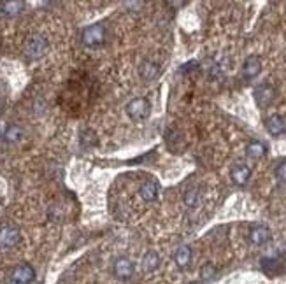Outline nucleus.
Instances as JSON below:
<instances>
[{
  "instance_id": "obj_1",
  "label": "nucleus",
  "mask_w": 286,
  "mask_h": 284,
  "mask_svg": "<svg viewBox=\"0 0 286 284\" xmlns=\"http://www.w3.org/2000/svg\"><path fill=\"white\" fill-rule=\"evenodd\" d=\"M48 49H50V42H48L46 37L40 34L30 35L25 42V55H27V58H30V60L42 58L48 53Z\"/></svg>"
},
{
  "instance_id": "obj_2",
  "label": "nucleus",
  "mask_w": 286,
  "mask_h": 284,
  "mask_svg": "<svg viewBox=\"0 0 286 284\" xmlns=\"http://www.w3.org/2000/svg\"><path fill=\"white\" fill-rule=\"evenodd\" d=\"M105 37H107V32H105V27L102 23H95V25H90L83 30V35H81V39H83V44L88 48H97V46H102L105 40Z\"/></svg>"
},
{
  "instance_id": "obj_3",
  "label": "nucleus",
  "mask_w": 286,
  "mask_h": 284,
  "mask_svg": "<svg viewBox=\"0 0 286 284\" xmlns=\"http://www.w3.org/2000/svg\"><path fill=\"white\" fill-rule=\"evenodd\" d=\"M149 113H151V104L142 97L134 98V100L126 105V114H128V118L134 119V121H144V119L149 116Z\"/></svg>"
},
{
  "instance_id": "obj_4",
  "label": "nucleus",
  "mask_w": 286,
  "mask_h": 284,
  "mask_svg": "<svg viewBox=\"0 0 286 284\" xmlns=\"http://www.w3.org/2000/svg\"><path fill=\"white\" fill-rule=\"evenodd\" d=\"M21 241V233L19 230L13 225H4L0 226V249L9 251L16 248Z\"/></svg>"
},
{
  "instance_id": "obj_5",
  "label": "nucleus",
  "mask_w": 286,
  "mask_h": 284,
  "mask_svg": "<svg viewBox=\"0 0 286 284\" xmlns=\"http://www.w3.org/2000/svg\"><path fill=\"white\" fill-rule=\"evenodd\" d=\"M261 270H263L267 275H274L281 274L286 270V254H277V256H269V258H263L261 260Z\"/></svg>"
},
{
  "instance_id": "obj_6",
  "label": "nucleus",
  "mask_w": 286,
  "mask_h": 284,
  "mask_svg": "<svg viewBox=\"0 0 286 284\" xmlns=\"http://www.w3.org/2000/svg\"><path fill=\"white\" fill-rule=\"evenodd\" d=\"M35 279V270L28 263H21V265L14 267L11 272V284H32Z\"/></svg>"
},
{
  "instance_id": "obj_7",
  "label": "nucleus",
  "mask_w": 286,
  "mask_h": 284,
  "mask_svg": "<svg viewBox=\"0 0 286 284\" xmlns=\"http://www.w3.org/2000/svg\"><path fill=\"white\" fill-rule=\"evenodd\" d=\"M272 238V233L269 230V226L265 225H253L248 232V241L253 246H263Z\"/></svg>"
},
{
  "instance_id": "obj_8",
  "label": "nucleus",
  "mask_w": 286,
  "mask_h": 284,
  "mask_svg": "<svg viewBox=\"0 0 286 284\" xmlns=\"http://www.w3.org/2000/svg\"><path fill=\"white\" fill-rule=\"evenodd\" d=\"M114 275L121 281H128L130 277L134 275V263L128 258L121 256L114 261Z\"/></svg>"
},
{
  "instance_id": "obj_9",
  "label": "nucleus",
  "mask_w": 286,
  "mask_h": 284,
  "mask_svg": "<svg viewBox=\"0 0 286 284\" xmlns=\"http://www.w3.org/2000/svg\"><path fill=\"white\" fill-rule=\"evenodd\" d=\"M274 97H276V90L272 84L263 83L255 90V100L260 107H267L274 100Z\"/></svg>"
},
{
  "instance_id": "obj_10",
  "label": "nucleus",
  "mask_w": 286,
  "mask_h": 284,
  "mask_svg": "<svg viewBox=\"0 0 286 284\" xmlns=\"http://www.w3.org/2000/svg\"><path fill=\"white\" fill-rule=\"evenodd\" d=\"M158 193H160V186L153 179L144 181L141 184V188H139V195H141V199L144 202H155L158 199Z\"/></svg>"
},
{
  "instance_id": "obj_11",
  "label": "nucleus",
  "mask_w": 286,
  "mask_h": 284,
  "mask_svg": "<svg viewBox=\"0 0 286 284\" xmlns=\"http://www.w3.org/2000/svg\"><path fill=\"white\" fill-rule=\"evenodd\" d=\"M261 72V60L258 56H248L243 65V76L246 79H255Z\"/></svg>"
},
{
  "instance_id": "obj_12",
  "label": "nucleus",
  "mask_w": 286,
  "mask_h": 284,
  "mask_svg": "<svg viewBox=\"0 0 286 284\" xmlns=\"http://www.w3.org/2000/svg\"><path fill=\"white\" fill-rule=\"evenodd\" d=\"M230 178L237 186H244V184L249 183V178H251V168H249L248 165L239 163V165H235L234 168H232Z\"/></svg>"
},
{
  "instance_id": "obj_13",
  "label": "nucleus",
  "mask_w": 286,
  "mask_h": 284,
  "mask_svg": "<svg viewBox=\"0 0 286 284\" xmlns=\"http://www.w3.org/2000/svg\"><path fill=\"white\" fill-rule=\"evenodd\" d=\"M265 126H267V132L274 137H277V135H283L286 132V121L283 118L279 116V114H272L271 118L265 121Z\"/></svg>"
},
{
  "instance_id": "obj_14",
  "label": "nucleus",
  "mask_w": 286,
  "mask_h": 284,
  "mask_svg": "<svg viewBox=\"0 0 286 284\" xmlns=\"http://www.w3.org/2000/svg\"><path fill=\"white\" fill-rule=\"evenodd\" d=\"M25 2L21 0H9V2H0V14L7 16V18H14L19 12H23Z\"/></svg>"
},
{
  "instance_id": "obj_15",
  "label": "nucleus",
  "mask_w": 286,
  "mask_h": 284,
  "mask_svg": "<svg viewBox=\"0 0 286 284\" xmlns=\"http://www.w3.org/2000/svg\"><path fill=\"white\" fill-rule=\"evenodd\" d=\"M158 267H160V256H158V253L157 251H148V253L142 256V261H141L142 272H146V274L155 272Z\"/></svg>"
},
{
  "instance_id": "obj_16",
  "label": "nucleus",
  "mask_w": 286,
  "mask_h": 284,
  "mask_svg": "<svg viewBox=\"0 0 286 284\" xmlns=\"http://www.w3.org/2000/svg\"><path fill=\"white\" fill-rule=\"evenodd\" d=\"M139 74H141V77L144 81H153L155 77L160 74V65L153 60H146V61H142L141 69H139Z\"/></svg>"
},
{
  "instance_id": "obj_17",
  "label": "nucleus",
  "mask_w": 286,
  "mask_h": 284,
  "mask_svg": "<svg viewBox=\"0 0 286 284\" xmlns=\"http://www.w3.org/2000/svg\"><path fill=\"white\" fill-rule=\"evenodd\" d=\"M246 155L249 156V158H253V160H260V158H263V156L267 155V146H265L263 142H260V141H253V142L248 144Z\"/></svg>"
},
{
  "instance_id": "obj_18",
  "label": "nucleus",
  "mask_w": 286,
  "mask_h": 284,
  "mask_svg": "<svg viewBox=\"0 0 286 284\" xmlns=\"http://www.w3.org/2000/svg\"><path fill=\"white\" fill-rule=\"evenodd\" d=\"M174 261H175V265H178L179 269H186V267L190 265V261H191V249L188 248V246H181V248L175 251Z\"/></svg>"
},
{
  "instance_id": "obj_19",
  "label": "nucleus",
  "mask_w": 286,
  "mask_h": 284,
  "mask_svg": "<svg viewBox=\"0 0 286 284\" xmlns=\"http://www.w3.org/2000/svg\"><path fill=\"white\" fill-rule=\"evenodd\" d=\"M21 137H23V130H21V126H18V125H9L4 130V139L11 144L21 141Z\"/></svg>"
},
{
  "instance_id": "obj_20",
  "label": "nucleus",
  "mask_w": 286,
  "mask_h": 284,
  "mask_svg": "<svg viewBox=\"0 0 286 284\" xmlns=\"http://www.w3.org/2000/svg\"><path fill=\"white\" fill-rule=\"evenodd\" d=\"M79 141H81V146L83 147H93V146H97V142H99L97 141L95 132H93L92 128H86V130L81 132Z\"/></svg>"
},
{
  "instance_id": "obj_21",
  "label": "nucleus",
  "mask_w": 286,
  "mask_h": 284,
  "mask_svg": "<svg viewBox=\"0 0 286 284\" xmlns=\"http://www.w3.org/2000/svg\"><path fill=\"white\" fill-rule=\"evenodd\" d=\"M200 204V193L199 189H188L185 193V205L188 209H195Z\"/></svg>"
},
{
  "instance_id": "obj_22",
  "label": "nucleus",
  "mask_w": 286,
  "mask_h": 284,
  "mask_svg": "<svg viewBox=\"0 0 286 284\" xmlns=\"http://www.w3.org/2000/svg\"><path fill=\"white\" fill-rule=\"evenodd\" d=\"M216 275H218V270H216V267L212 265V263H206V265L200 269V277H202L204 281H212Z\"/></svg>"
},
{
  "instance_id": "obj_23",
  "label": "nucleus",
  "mask_w": 286,
  "mask_h": 284,
  "mask_svg": "<svg viewBox=\"0 0 286 284\" xmlns=\"http://www.w3.org/2000/svg\"><path fill=\"white\" fill-rule=\"evenodd\" d=\"M274 174H276L277 181H281V183H286V162L279 163V165L276 167V172H274Z\"/></svg>"
},
{
  "instance_id": "obj_24",
  "label": "nucleus",
  "mask_w": 286,
  "mask_h": 284,
  "mask_svg": "<svg viewBox=\"0 0 286 284\" xmlns=\"http://www.w3.org/2000/svg\"><path fill=\"white\" fill-rule=\"evenodd\" d=\"M197 67H199L197 61H188V63H185V67H181V71H179V72L186 74V72H190V71H195Z\"/></svg>"
}]
</instances>
